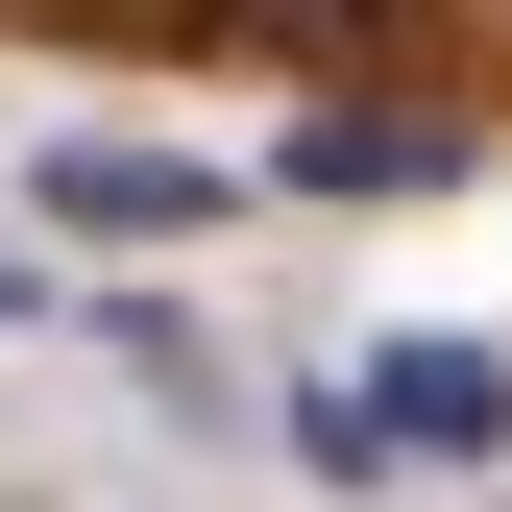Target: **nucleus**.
Instances as JSON below:
<instances>
[{
  "label": "nucleus",
  "mask_w": 512,
  "mask_h": 512,
  "mask_svg": "<svg viewBox=\"0 0 512 512\" xmlns=\"http://www.w3.org/2000/svg\"><path fill=\"white\" fill-rule=\"evenodd\" d=\"M342 415H366V439H415V464H488V439H512V366H488V342H391Z\"/></svg>",
  "instance_id": "nucleus-1"
},
{
  "label": "nucleus",
  "mask_w": 512,
  "mask_h": 512,
  "mask_svg": "<svg viewBox=\"0 0 512 512\" xmlns=\"http://www.w3.org/2000/svg\"><path fill=\"white\" fill-rule=\"evenodd\" d=\"M49 220H122V244H147V220H220V171L196 147H49Z\"/></svg>",
  "instance_id": "nucleus-2"
},
{
  "label": "nucleus",
  "mask_w": 512,
  "mask_h": 512,
  "mask_svg": "<svg viewBox=\"0 0 512 512\" xmlns=\"http://www.w3.org/2000/svg\"><path fill=\"white\" fill-rule=\"evenodd\" d=\"M293 171H342V196H415V171H464V122H317Z\"/></svg>",
  "instance_id": "nucleus-3"
}]
</instances>
